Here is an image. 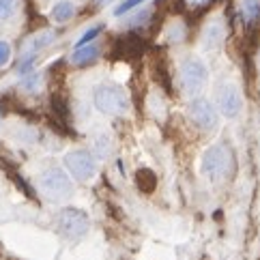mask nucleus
Masks as SVG:
<instances>
[{
    "mask_svg": "<svg viewBox=\"0 0 260 260\" xmlns=\"http://www.w3.org/2000/svg\"><path fill=\"white\" fill-rule=\"evenodd\" d=\"M142 3H146V0H123V3L114 9V15H125V13L132 11V9H136L138 5H142Z\"/></svg>",
    "mask_w": 260,
    "mask_h": 260,
    "instance_id": "nucleus-16",
    "label": "nucleus"
},
{
    "mask_svg": "<svg viewBox=\"0 0 260 260\" xmlns=\"http://www.w3.org/2000/svg\"><path fill=\"white\" fill-rule=\"evenodd\" d=\"M92 101H95V108L106 116H123L129 110L127 90L116 82L99 84L92 92Z\"/></svg>",
    "mask_w": 260,
    "mask_h": 260,
    "instance_id": "nucleus-1",
    "label": "nucleus"
},
{
    "mask_svg": "<svg viewBox=\"0 0 260 260\" xmlns=\"http://www.w3.org/2000/svg\"><path fill=\"white\" fill-rule=\"evenodd\" d=\"M187 112H189V118L196 123L200 129H215L217 127V110L213 108V104L209 99L204 97H196L189 101L187 106Z\"/></svg>",
    "mask_w": 260,
    "mask_h": 260,
    "instance_id": "nucleus-8",
    "label": "nucleus"
},
{
    "mask_svg": "<svg viewBox=\"0 0 260 260\" xmlns=\"http://www.w3.org/2000/svg\"><path fill=\"white\" fill-rule=\"evenodd\" d=\"M215 104L217 110L228 118H235L243 110V97L232 82H219L215 86Z\"/></svg>",
    "mask_w": 260,
    "mask_h": 260,
    "instance_id": "nucleus-7",
    "label": "nucleus"
},
{
    "mask_svg": "<svg viewBox=\"0 0 260 260\" xmlns=\"http://www.w3.org/2000/svg\"><path fill=\"white\" fill-rule=\"evenodd\" d=\"M221 37H224V30H221V26L215 22V24H211L207 32H204V45L211 50V48H215V45L221 41Z\"/></svg>",
    "mask_w": 260,
    "mask_h": 260,
    "instance_id": "nucleus-13",
    "label": "nucleus"
},
{
    "mask_svg": "<svg viewBox=\"0 0 260 260\" xmlns=\"http://www.w3.org/2000/svg\"><path fill=\"white\" fill-rule=\"evenodd\" d=\"M54 35L52 30H43V32H39V35H35L32 39H28V43L24 45V50H22V71H28L30 69V64H32V60H35V56L39 54L41 50H45L48 45L54 41Z\"/></svg>",
    "mask_w": 260,
    "mask_h": 260,
    "instance_id": "nucleus-9",
    "label": "nucleus"
},
{
    "mask_svg": "<svg viewBox=\"0 0 260 260\" xmlns=\"http://www.w3.org/2000/svg\"><path fill=\"white\" fill-rule=\"evenodd\" d=\"M241 9H243V15L247 22H254L256 17H260V3L258 0H243L241 3Z\"/></svg>",
    "mask_w": 260,
    "mask_h": 260,
    "instance_id": "nucleus-14",
    "label": "nucleus"
},
{
    "mask_svg": "<svg viewBox=\"0 0 260 260\" xmlns=\"http://www.w3.org/2000/svg\"><path fill=\"white\" fill-rule=\"evenodd\" d=\"M232 161H235V155H232V151L226 144H221V142L213 144L202 155V174L207 176L209 181L217 183L230 174Z\"/></svg>",
    "mask_w": 260,
    "mask_h": 260,
    "instance_id": "nucleus-2",
    "label": "nucleus"
},
{
    "mask_svg": "<svg viewBox=\"0 0 260 260\" xmlns=\"http://www.w3.org/2000/svg\"><path fill=\"white\" fill-rule=\"evenodd\" d=\"M20 9H22V0H0V24L11 22L20 13Z\"/></svg>",
    "mask_w": 260,
    "mask_h": 260,
    "instance_id": "nucleus-12",
    "label": "nucleus"
},
{
    "mask_svg": "<svg viewBox=\"0 0 260 260\" xmlns=\"http://www.w3.org/2000/svg\"><path fill=\"white\" fill-rule=\"evenodd\" d=\"M56 226L67 241H80L88 235L90 219L82 209H62L56 217Z\"/></svg>",
    "mask_w": 260,
    "mask_h": 260,
    "instance_id": "nucleus-4",
    "label": "nucleus"
},
{
    "mask_svg": "<svg viewBox=\"0 0 260 260\" xmlns=\"http://www.w3.org/2000/svg\"><path fill=\"white\" fill-rule=\"evenodd\" d=\"M101 30H104V26H101V24H99V26H95V28H88L84 35L80 37V41L76 43V48H80V45H86V43H92V41L97 39V35H99Z\"/></svg>",
    "mask_w": 260,
    "mask_h": 260,
    "instance_id": "nucleus-15",
    "label": "nucleus"
},
{
    "mask_svg": "<svg viewBox=\"0 0 260 260\" xmlns=\"http://www.w3.org/2000/svg\"><path fill=\"white\" fill-rule=\"evenodd\" d=\"M37 183H39L41 193L52 202L67 200V198H71V193H73V183L69 179V174L64 170H60V168H56V166L43 170L39 174V181Z\"/></svg>",
    "mask_w": 260,
    "mask_h": 260,
    "instance_id": "nucleus-3",
    "label": "nucleus"
},
{
    "mask_svg": "<svg viewBox=\"0 0 260 260\" xmlns=\"http://www.w3.org/2000/svg\"><path fill=\"white\" fill-rule=\"evenodd\" d=\"M9 60H11V43L0 39V69L9 64Z\"/></svg>",
    "mask_w": 260,
    "mask_h": 260,
    "instance_id": "nucleus-17",
    "label": "nucleus"
},
{
    "mask_svg": "<svg viewBox=\"0 0 260 260\" xmlns=\"http://www.w3.org/2000/svg\"><path fill=\"white\" fill-rule=\"evenodd\" d=\"M95 148H97V153H99L101 157H106V155H108V148H110V140H108V138H99Z\"/></svg>",
    "mask_w": 260,
    "mask_h": 260,
    "instance_id": "nucleus-18",
    "label": "nucleus"
},
{
    "mask_svg": "<svg viewBox=\"0 0 260 260\" xmlns=\"http://www.w3.org/2000/svg\"><path fill=\"white\" fill-rule=\"evenodd\" d=\"M101 56V48L97 43H86V45H80L76 48V52L71 54V62L76 67H86V64L95 62L97 58Z\"/></svg>",
    "mask_w": 260,
    "mask_h": 260,
    "instance_id": "nucleus-10",
    "label": "nucleus"
},
{
    "mask_svg": "<svg viewBox=\"0 0 260 260\" xmlns=\"http://www.w3.org/2000/svg\"><path fill=\"white\" fill-rule=\"evenodd\" d=\"M64 166H67L69 174L76 181H90L92 176L97 174V161L95 155L86 148H76L64 155Z\"/></svg>",
    "mask_w": 260,
    "mask_h": 260,
    "instance_id": "nucleus-6",
    "label": "nucleus"
},
{
    "mask_svg": "<svg viewBox=\"0 0 260 260\" xmlns=\"http://www.w3.org/2000/svg\"><path fill=\"white\" fill-rule=\"evenodd\" d=\"M73 15H76V5H73L71 0H58L52 9V20L58 22V24L69 22Z\"/></svg>",
    "mask_w": 260,
    "mask_h": 260,
    "instance_id": "nucleus-11",
    "label": "nucleus"
},
{
    "mask_svg": "<svg viewBox=\"0 0 260 260\" xmlns=\"http://www.w3.org/2000/svg\"><path fill=\"white\" fill-rule=\"evenodd\" d=\"M181 86L187 95H198L204 88L209 80V71L204 67V62L196 56H189L181 62Z\"/></svg>",
    "mask_w": 260,
    "mask_h": 260,
    "instance_id": "nucleus-5",
    "label": "nucleus"
}]
</instances>
